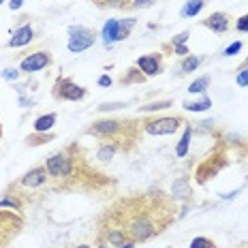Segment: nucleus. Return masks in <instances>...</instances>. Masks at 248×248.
Instances as JSON below:
<instances>
[{"label":"nucleus","mask_w":248,"mask_h":248,"mask_svg":"<svg viewBox=\"0 0 248 248\" xmlns=\"http://www.w3.org/2000/svg\"><path fill=\"white\" fill-rule=\"evenodd\" d=\"M69 51L73 54H79V51H86L88 47H92L96 41V34L92 32L90 28H84V26H71L69 28Z\"/></svg>","instance_id":"obj_1"},{"label":"nucleus","mask_w":248,"mask_h":248,"mask_svg":"<svg viewBox=\"0 0 248 248\" xmlns=\"http://www.w3.org/2000/svg\"><path fill=\"white\" fill-rule=\"evenodd\" d=\"M45 169H47L51 178H69L71 171H73V156L69 154V150L54 154V156L47 158Z\"/></svg>","instance_id":"obj_2"},{"label":"nucleus","mask_w":248,"mask_h":248,"mask_svg":"<svg viewBox=\"0 0 248 248\" xmlns=\"http://www.w3.org/2000/svg\"><path fill=\"white\" fill-rule=\"evenodd\" d=\"M182 118H154L143 122V131L148 135H171L180 128Z\"/></svg>","instance_id":"obj_3"},{"label":"nucleus","mask_w":248,"mask_h":248,"mask_svg":"<svg viewBox=\"0 0 248 248\" xmlns=\"http://www.w3.org/2000/svg\"><path fill=\"white\" fill-rule=\"evenodd\" d=\"M54 96H58L62 101H81L86 96V88L77 86L73 79H64L60 77L54 86Z\"/></svg>","instance_id":"obj_4"},{"label":"nucleus","mask_w":248,"mask_h":248,"mask_svg":"<svg viewBox=\"0 0 248 248\" xmlns=\"http://www.w3.org/2000/svg\"><path fill=\"white\" fill-rule=\"evenodd\" d=\"M124 126H126V122H120V120H99L88 128V133L96 135V137H103V139H111V143H113L116 135Z\"/></svg>","instance_id":"obj_5"},{"label":"nucleus","mask_w":248,"mask_h":248,"mask_svg":"<svg viewBox=\"0 0 248 248\" xmlns=\"http://www.w3.org/2000/svg\"><path fill=\"white\" fill-rule=\"evenodd\" d=\"M49 54L47 51H34V54L26 56L22 60V64H19V71H24V73H34V71H41L45 69V66H49Z\"/></svg>","instance_id":"obj_6"},{"label":"nucleus","mask_w":248,"mask_h":248,"mask_svg":"<svg viewBox=\"0 0 248 248\" xmlns=\"http://www.w3.org/2000/svg\"><path fill=\"white\" fill-rule=\"evenodd\" d=\"M137 69L141 73H146V77H154L161 73L163 64H161V56L158 54H148V56H141L137 60Z\"/></svg>","instance_id":"obj_7"},{"label":"nucleus","mask_w":248,"mask_h":248,"mask_svg":"<svg viewBox=\"0 0 248 248\" xmlns=\"http://www.w3.org/2000/svg\"><path fill=\"white\" fill-rule=\"evenodd\" d=\"M47 175L49 173H47V169H45V165H43V167H34V169H30V171L26 173L22 180H19V184L26 186V188H39V186L45 184Z\"/></svg>","instance_id":"obj_8"},{"label":"nucleus","mask_w":248,"mask_h":248,"mask_svg":"<svg viewBox=\"0 0 248 248\" xmlns=\"http://www.w3.org/2000/svg\"><path fill=\"white\" fill-rule=\"evenodd\" d=\"M203 26L205 28H210L212 32H216V34H223L229 30V15L227 13H212L210 17H205L203 19Z\"/></svg>","instance_id":"obj_9"},{"label":"nucleus","mask_w":248,"mask_h":248,"mask_svg":"<svg viewBox=\"0 0 248 248\" xmlns=\"http://www.w3.org/2000/svg\"><path fill=\"white\" fill-rule=\"evenodd\" d=\"M32 39H34L32 28H30L28 24H26V26H22V28H19L17 32L13 34V39L9 41V47H24V45H28Z\"/></svg>","instance_id":"obj_10"},{"label":"nucleus","mask_w":248,"mask_h":248,"mask_svg":"<svg viewBox=\"0 0 248 248\" xmlns=\"http://www.w3.org/2000/svg\"><path fill=\"white\" fill-rule=\"evenodd\" d=\"M101 37H103V43L105 45L116 43L118 41V19H107L105 26H103Z\"/></svg>","instance_id":"obj_11"},{"label":"nucleus","mask_w":248,"mask_h":248,"mask_svg":"<svg viewBox=\"0 0 248 248\" xmlns=\"http://www.w3.org/2000/svg\"><path fill=\"white\" fill-rule=\"evenodd\" d=\"M190 137H193V128H190V126H186V128H184V135H182V139H180V141H178V146H175V156H178V158H184L186 154H188Z\"/></svg>","instance_id":"obj_12"},{"label":"nucleus","mask_w":248,"mask_h":248,"mask_svg":"<svg viewBox=\"0 0 248 248\" xmlns=\"http://www.w3.org/2000/svg\"><path fill=\"white\" fill-rule=\"evenodd\" d=\"M54 124H56V113H45V116H39L37 120H34V131L37 133H47Z\"/></svg>","instance_id":"obj_13"},{"label":"nucleus","mask_w":248,"mask_h":248,"mask_svg":"<svg viewBox=\"0 0 248 248\" xmlns=\"http://www.w3.org/2000/svg\"><path fill=\"white\" fill-rule=\"evenodd\" d=\"M201 62H203V58H201V56H186V58L182 60V64H180V71H182V73H180V75L193 73V71L197 69V66L201 64Z\"/></svg>","instance_id":"obj_14"},{"label":"nucleus","mask_w":248,"mask_h":248,"mask_svg":"<svg viewBox=\"0 0 248 248\" xmlns=\"http://www.w3.org/2000/svg\"><path fill=\"white\" fill-rule=\"evenodd\" d=\"M201 9H203V0H188V2L182 7L180 15H182V17H195Z\"/></svg>","instance_id":"obj_15"},{"label":"nucleus","mask_w":248,"mask_h":248,"mask_svg":"<svg viewBox=\"0 0 248 248\" xmlns=\"http://www.w3.org/2000/svg\"><path fill=\"white\" fill-rule=\"evenodd\" d=\"M137 19L133 17H126V19H118V41H124L131 34V28L135 26Z\"/></svg>","instance_id":"obj_16"},{"label":"nucleus","mask_w":248,"mask_h":248,"mask_svg":"<svg viewBox=\"0 0 248 248\" xmlns=\"http://www.w3.org/2000/svg\"><path fill=\"white\" fill-rule=\"evenodd\" d=\"M210 88V77L208 75H203V77H199V79H195L193 84L188 86V92L190 94H203L205 90Z\"/></svg>","instance_id":"obj_17"},{"label":"nucleus","mask_w":248,"mask_h":248,"mask_svg":"<svg viewBox=\"0 0 248 248\" xmlns=\"http://www.w3.org/2000/svg\"><path fill=\"white\" fill-rule=\"evenodd\" d=\"M210 107H212L210 96H203L201 101H195V103H184V109H186V111H195V113L205 111V109H210Z\"/></svg>","instance_id":"obj_18"},{"label":"nucleus","mask_w":248,"mask_h":248,"mask_svg":"<svg viewBox=\"0 0 248 248\" xmlns=\"http://www.w3.org/2000/svg\"><path fill=\"white\" fill-rule=\"evenodd\" d=\"M116 150L118 146L116 143H103V146L99 148V152H96V158H101V161H111L113 158V154H116Z\"/></svg>","instance_id":"obj_19"},{"label":"nucleus","mask_w":248,"mask_h":248,"mask_svg":"<svg viewBox=\"0 0 248 248\" xmlns=\"http://www.w3.org/2000/svg\"><path fill=\"white\" fill-rule=\"evenodd\" d=\"M169 107H171V101H156V103L139 107V111H161V109H169Z\"/></svg>","instance_id":"obj_20"},{"label":"nucleus","mask_w":248,"mask_h":248,"mask_svg":"<svg viewBox=\"0 0 248 248\" xmlns=\"http://www.w3.org/2000/svg\"><path fill=\"white\" fill-rule=\"evenodd\" d=\"M188 248H216L214 246V242H212L210 240V237H195V240L193 242H190V246Z\"/></svg>","instance_id":"obj_21"},{"label":"nucleus","mask_w":248,"mask_h":248,"mask_svg":"<svg viewBox=\"0 0 248 248\" xmlns=\"http://www.w3.org/2000/svg\"><path fill=\"white\" fill-rule=\"evenodd\" d=\"M178 193V197H186L188 195V182L186 180H180V182L173 184V195Z\"/></svg>","instance_id":"obj_22"},{"label":"nucleus","mask_w":248,"mask_h":248,"mask_svg":"<svg viewBox=\"0 0 248 248\" xmlns=\"http://www.w3.org/2000/svg\"><path fill=\"white\" fill-rule=\"evenodd\" d=\"M99 7H126L128 0H96Z\"/></svg>","instance_id":"obj_23"},{"label":"nucleus","mask_w":248,"mask_h":248,"mask_svg":"<svg viewBox=\"0 0 248 248\" xmlns=\"http://www.w3.org/2000/svg\"><path fill=\"white\" fill-rule=\"evenodd\" d=\"M120 107H126V103H101L99 111H113V109H120Z\"/></svg>","instance_id":"obj_24"},{"label":"nucleus","mask_w":248,"mask_h":248,"mask_svg":"<svg viewBox=\"0 0 248 248\" xmlns=\"http://www.w3.org/2000/svg\"><path fill=\"white\" fill-rule=\"evenodd\" d=\"M0 208H13V210H19L22 205H19L15 199H11V197H4V199H0Z\"/></svg>","instance_id":"obj_25"},{"label":"nucleus","mask_w":248,"mask_h":248,"mask_svg":"<svg viewBox=\"0 0 248 248\" xmlns=\"http://www.w3.org/2000/svg\"><path fill=\"white\" fill-rule=\"evenodd\" d=\"M188 37H190V32H188V30H184V32L175 34V37H173V41H171V43H173V45H184V43H186V41H188Z\"/></svg>","instance_id":"obj_26"},{"label":"nucleus","mask_w":248,"mask_h":248,"mask_svg":"<svg viewBox=\"0 0 248 248\" xmlns=\"http://www.w3.org/2000/svg\"><path fill=\"white\" fill-rule=\"evenodd\" d=\"M240 49H242V41H235V43H231L225 49V56H235V54H240Z\"/></svg>","instance_id":"obj_27"},{"label":"nucleus","mask_w":248,"mask_h":248,"mask_svg":"<svg viewBox=\"0 0 248 248\" xmlns=\"http://www.w3.org/2000/svg\"><path fill=\"white\" fill-rule=\"evenodd\" d=\"M235 81H237V86H248V69H242L240 73H237Z\"/></svg>","instance_id":"obj_28"},{"label":"nucleus","mask_w":248,"mask_h":248,"mask_svg":"<svg viewBox=\"0 0 248 248\" xmlns=\"http://www.w3.org/2000/svg\"><path fill=\"white\" fill-rule=\"evenodd\" d=\"M235 28H237V30H240V32H248V15H242V17H240V19H237Z\"/></svg>","instance_id":"obj_29"},{"label":"nucleus","mask_w":248,"mask_h":248,"mask_svg":"<svg viewBox=\"0 0 248 248\" xmlns=\"http://www.w3.org/2000/svg\"><path fill=\"white\" fill-rule=\"evenodd\" d=\"M152 4H154V0H135L131 7H135V9H150Z\"/></svg>","instance_id":"obj_30"},{"label":"nucleus","mask_w":248,"mask_h":248,"mask_svg":"<svg viewBox=\"0 0 248 248\" xmlns=\"http://www.w3.org/2000/svg\"><path fill=\"white\" fill-rule=\"evenodd\" d=\"M2 77H4V79H17V77H19V73H17V71H15V69H7V71H4V73H2Z\"/></svg>","instance_id":"obj_31"},{"label":"nucleus","mask_w":248,"mask_h":248,"mask_svg":"<svg viewBox=\"0 0 248 248\" xmlns=\"http://www.w3.org/2000/svg\"><path fill=\"white\" fill-rule=\"evenodd\" d=\"M99 86L109 88V86H111V77H109V75H101V77H99Z\"/></svg>","instance_id":"obj_32"},{"label":"nucleus","mask_w":248,"mask_h":248,"mask_svg":"<svg viewBox=\"0 0 248 248\" xmlns=\"http://www.w3.org/2000/svg\"><path fill=\"white\" fill-rule=\"evenodd\" d=\"M173 49H175V54H180V56H188V47H186V45H173Z\"/></svg>","instance_id":"obj_33"},{"label":"nucleus","mask_w":248,"mask_h":248,"mask_svg":"<svg viewBox=\"0 0 248 248\" xmlns=\"http://www.w3.org/2000/svg\"><path fill=\"white\" fill-rule=\"evenodd\" d=\"M22 4H24V0H11V2H9V9H11V11H17Z\"/></svg>","instance_id":"obj_34"},{"label":"nucleus","mask_w":248,"mask_h":248,"mask_svg":"<svg viewBox=\"0 0 248 248\" xmlns=\"http://www.w3.org/2000/svg\"><path fill=\"white\" fill-rule=\"evenodd\" d=\"M75 248H92V246H90V244H77Z\"/></svg>","instance_id":"obj_35"},{"label":"nucleus","mask_w":248,"mask_h":248,"mask_svg":"<svg viewBox=\"0 0 248 248\" xmlns=\"http://www.w3.org/2000/svg\"><path fill=\"white\" fill-rule=\"evenodd\" d=\"M101 248H109V246H105V244H103V246H101Z\"/></svg>","instance_id":"obj_36"},{"label":"nucleus","mask_w":248,"mask_h":248,"mask_svg":"<svg viewBox=\"0 0 248 248\" xmlns=\"http://www.w3.org/2000/svg\"><path fill=\"white\" fill-rule=\"evenodd\" d=\"M0 4H2V0H0Z\"/></svg>","instance_id":"obj_37"},{"label":"nucleus","mask_w":248,"mask_h":248,"mask_svg":"<svg viewBox=\"0 0 248 248\" xmlns=\"http://www.w3.org/2000/svg\"><path fill=\"white\" fill-rule=\"evenodd\" d=\"M246 62H248V58H246Z\"/></svg>","instance_id":"obj_38"}]
</instances>
